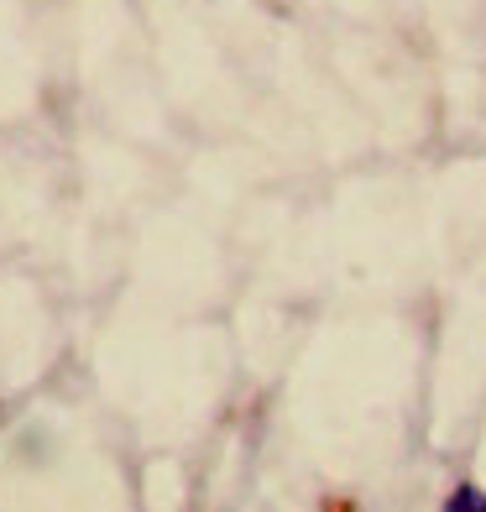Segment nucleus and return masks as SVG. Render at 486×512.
Wrapping results in <instances>:
<instances>
[{
  "mask_svg": "<svg viewBox=\"0 0 486 512\" xmlns=\"http://www.w3.org/2000/svg\"><path fill=\"white\" fill-rule=\"evenodd\" d=\"M450 512H486V497L476 492V486H455V492L445 497Z\"/></svg>",
  "mask_w": 486,
  "mask_h": 512,
  "instance_id": "nucleus-1",
  "label": "nucleus"
}]
</instances>
